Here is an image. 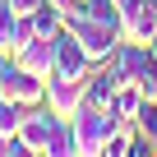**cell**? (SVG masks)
Segmentation results:
<instances>
[{"label": "cell", "instance_id": "15", "mask_svg": "<svg viewBox=\"0 0 157 157\" xmlns=\"http://www.w3.org/2000/svg\"><path fill=\"white\" fill-rule=\"evenodd\" d=\"M139 88H143V97H148V102H157V60H152V65H148V74L139 78Z\"/></svg>", "mask_w": 157, "mask_h": 157}, {"label": "cell", "instance_id": "20", "mask_svg": "<svg viewBox=\"0 0 157 157\" xmlns=\"http://www.w3.org/2000/svg\"><path fill=\"white\" fill-rule=\"evenodd\" d=\"M0 157H5V139H0Z\"/></svg>", "mask_w": 157, "mask_h": 157}, {"label": "cell", "instance_id": "4", "mask_svg": "<svg viewBox=\"0 0 157 157\" xmlns=\"http://www.w3.org/2000/svg\"><path fill=\"white\" fill-rule=\"evenodd\" d=\"M157 56H152V46H143V42H120L116 46V56L106 60V69L120 78V83H139V78L148 74V65H152Z\"/></svg>", "mask_w": 157, "mask_h": 157}, {"label": "cell", "instance_id": "9", "mask_svg": "<svg viewBox=\"0 0 157 157\" xmlns=\"http://www.w3.org/2000/svg\"><path fill=\"white\" fill-rule=\"evenodd\" d=\"M143 106H148V97H143V88H139V83H120V88H116L111 111H116L120 120H139V116H143Z\"/></svg>", "mask_w": 157, "mask_h": 157}, {"label": "cell", "instance_id": "10", "mask_svg": "<svg viewBox=\"0 0 157 157\" xmlns=\"http://www.w3.org/2000/svg\"><path fill=\"white\" fill-rule=\"evenodd\" d=\"M42 157H83V152H78V139H74V125H69V120L56 125V134H51V143H46Z\"/></svg>", "mask_w": 157, "mask_h": 157}, {"label": "cell", "instance_id": "8", "mask_svg": "<svg viewBox=\"0 0 157 157\" xmlns=\"http://www.w3.org/2000/svg\"><path fill=\"white\" fill-rule=\"evenodd\" d=\"M14 60L28 69V74H42V78H51V69H56V37L46 42V37H33L23 51H14Z\"/></svg>", "mask_w": 157, "mask_h": 157}, {"label": "cell", "instance_id": "7", "mask_svg": "<svg viewBox=\"0 0 157 157\" xmlns=\"http://www.w3.org/2000/svg\"><path fill=\"white\" fill-rule=\"evenodd\" d=\"M56 125H60V116H56L46 102H42V106H23V125H19V139H23L33 152H46V143H51Z\"/></svg>", "mask_w": 157, "mask_h": 157}, {"label": "cell", "instance_id": "13", "mask_svg": "<svg viewBox=\"0 0 157 157\" xmlns=\"http://www.w3.org/2000/svg\"><path fill=\"white\" fill-rule=\"evenodd\" d=\"M14 33H19V14L10 10V0H0V51L14 56Z\"/></svg>", "mask_w": 157, "mask_h": 157}, {"label": "cell", "instance_id": "12", "mask_svg": "<svg viewBox=\"0 0 157 157\" xmlns=\"http://www.w3.org/2000/svg\"><path fill=\"white\" fill-rule=\"evenodd\" d=\"M19 125H23V106L10 102V97H0V139H14Z\"/></svg>", "mask_w": 157, "mask_h": 157}, {"label": "cell", "instance_id": "21", "mask_svg": "<svg viewBox=\"0 0 157 157\" xmlns=\"http://www.w3.org/2000/svg\"><path fill=\"white\" fill-rule=\"evenodd\" d=\"M152 56H157V37H152Z\"/></svg>", "mask_w": 157, "mask_h": 157}, {"label": "cell", "instance_id": "3", "mask_svg": "<svg viewBox=\"0 0 157 157\" xmlns=\"http://www.w3.org/2000/svg\"><path fill=\"white\" fill-rule=\"evenodd\" d=\"M0 97H10V102H19V106H42V102H46V78H42V74H28V69L10 56L5 78H0Z\"/></svg>", "mask_w": 157, "mask_h": 157}, {"label": "cell", "instance_id": "11", "mask_svg": "<svg viewBox=\"0 0 157 157\" xmlns=\"http://www.w3.org/2000/svg\"><path fill=\"white\" fill-rule=\"evenodd\" d=\"M28 19H33V33H37V37H46V42L65 33V14H60L56 5H42V10H37V14H28Z\"/></svg>", "mask_w": 157, "mask_h": 157}, {"label": "cell", "instance_id": "16", "mask_svg": "<svg viewBox=\"0 0 157 157\" xmlns=\"http://www.w3.org/2000/svg\"><path fill=\"white\" fill-rule=\"evenodd\" d=\"M5 157H42V152H33V148L14 134V139H5Z\"/></svg>", "mask_w": 157, "mask_h": 157}, {"label": "cell", "instance_id": "2", "mask_svg": "<svg viewBox=\"0 0 157 157\" xmlns=\"http://www.w3.org/2000/svg\"><path fill=\"white\" fill-rule=\"evenodd\" d=\"M65 28L78 37V46L88 51V60H93V65H106V60L116 56V46H120V33H116L111 23L93 19V14H83L78 23H65Z\"/></svg>", "mask_w": 157, "mask_h": 157}, {"label": "cell", "instance_id": "1", "mask_svg": "<svg viewBox=\"0 0 157 157\" xmlns=\"http://www.w3.org/2000/svg\"><path fill=\"white\" fill-rule=\"evenodd\" d=\"M74 139H78V152L83 157H102V148L111 143V134L120 129V116L111 106H83L74 120Z\"/></svg>", "mask_w": 157, "mask_h": 157}, {"label": "cell", "instance_id": "6", "mask_svg": "<svg viewBox=\"0 0 157 157\" xmlns=\"http://www.w3.org/2000/svg\"><path fill=\"white\" fill-rule=\"evenodd\" d=\"M93 69H97V65L88 60V51L78 46V37L65 28V33L56 37V69H51V74H60V78H88Z\"/></svg>", "mask_w": 157, "mask_h": 157}, {"label": "cell", "instance_id": "18", "mask_svg": "<svg viewBox=\"0 0 157 157\" xmlns=\"http://www.w3.org/2000/svg\"><path fill=\"white\" fill-rule=\"evenodd\" d=\"M129 157H157V148H152L143 134H134V143H129Z\"/></svg>", "mask_w": 157, "mask_h": 157}, {"label": "cell", "instance_id": "5", "mask_svg": "<svg viewBox=\"0 0 157 157\" xmlns=\"http://www.w3.org/2000/svg\"><path fill=\"white\" fill-rule=\"evenodd\" d=\"M83 83L88 78H60V74H51L46 78V106L60 120H74L78 111H83Z\"/></svg>", "mask_w": 157, "mask_h": 157}, {"label": "cell", "instance_id": "17", "mask_svg": "<svg viewBox=\"0 0 157 157\" xmlns=\"http://www.w3.org/2000/svg\"><path fill=\"white\" fill-rule=\"evenodd\" d=\"M42 5H46V0H10V10H14L19 19H28V14H37Z\"/></svg>", "mask_w": 157, "mask_h": 157}, {"label": "cell", "instance_id": "19", "mask_svg": "<svg viewBox=\"0 0 157 157\" xmlns=\"http://www.w3.org/2000/svg\"><path fill=\"white\" fill-rule=\"evenodd\" d=\"M5 65H10V51H0V78H5Z\"/></svg>", "mask_w": 157, "mask_h": 157}, {"label": "cell", "instance_id": "14", "mask_svg": "<svg viewBox=\"0 0 157 157\" xmlns=\"http://www.w3.org/2000/svg\"><path fill=\"white\" fill-rule=\"evenodd\" d=\"M139 134L157 148V102H148V106H143V116H139Z\"/></svg>", "mask_w": 157, "mask_h": 157}]
</instances>
